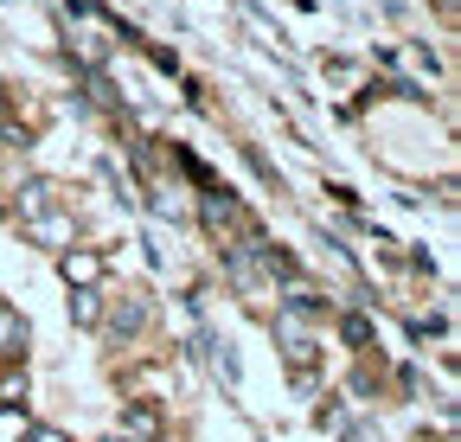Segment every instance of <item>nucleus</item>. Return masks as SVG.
<instances>
[{
  "label": "nucleus",
  "instance_id": "nucleus-1",
  "mask_svg": "<svg viewBox=\"0 0 461 442\" xmlns=\"http://www.w3.org/2000/svg\"><path fill=\"white\" fill-rule=\"evenodd\" d=\"M96 269H103V257H90V250L65 257V275H77V283H96Z\"/></svg>",
  "mask_w": 461,
  "mask_h": 442
},
{
  "label": "nucleus",
  "instance_id": "nucleus-2",
  "mask_svg": "<svg viewBox=\"0 0 461 442\" xmlns=\"http://www.w3.org/2000/svg\"><path fill=\"white\" fill-rule=\"evenodd\" d=\"M0 404H26V378H0Z\"/></svg>",
  "mask_w": 461,
  "mask_h": 442
},
{
  "label": "nucleus",
  "instance_id": "nucleus-3",
  "mask_svg": "<svg viewBox=\"0 0 461 442\" xmlns=\"http://www.w3.org/2000/svg\"><path fill=\"white\" fill-rule=\"evenodd\" d=\"M129 429H135V436H154V429H160V417H154V410H135V417H129Z\"/></svg>",
  "mask_w": 461,
  "mask_h": 442
},
{
  "label": "nucleus",
  "instance_id": "nucleus-4",
  "mask_svg": "<svg viewBox=\"0 0 461 442\" xmlns=\"http://www.w3.org/2000/svg\"><path fill=\"white\" fill-rule=\"evenodd\" d=\"M32 442H65V436H58V429H39V436H32Z\"/></svg>",
  "mask_w": 461,
  "mask_h": 442
}]
</instances>
